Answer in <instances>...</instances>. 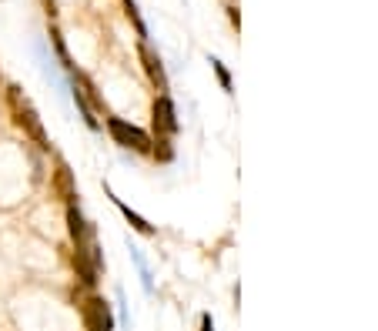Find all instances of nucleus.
<instances>
[{
    "label": "nucleus",
    "mask_w": 378,
    "mask_h": 331,
    "mask_svg": "<svg viewBox=\"0 0 378 331\" xmlns=\"http://www.w3.org/2000/svg\"><path fill=\"white\" fill-rule=\"evenodd\" d=\"M107 128H111V134L117 138L121 148H134V151H148V148H151V144H148V134L138 131L134 124L121 121V117H111V121H107Z\"/></svg>",
    "instance_id": "1"
},
{
    "label": "nucleus",
    "mask_w": 378,
    "mask_h": 331,
    "mask_svg": "<svg viewBox=\"0 0 378 331\" xmlns=\"http://www.w3.org/2000/svg\"><path fill=\"white\" fill-rule=\"evenodd\" d=\"M158 121H161V128L167 131V134H175V131H177L175 104H171V97H167V94H161V97H158Z\"/></svg>",
    "instance_id": "2"
},
{
    "label": "nucleus",
    "mask_w": 378,
    "mask_h": 331,
    "mask_svg": "<svg viewBox=\"0 0 378 331\" xmlns=\"http://www.w3.org/2000/svg\"><path fill=\"white\" fill-rule=\"evenodd\" d=\"M131 258H134V265H138V271H141V284H144V291H151L154 281H151V267H148V261L141 258L138 248H131Z\"/></svg>",
    "instance_id": "3"
},
{
    "label": "nucleus",
    "mask_w": 378,
    "mask_h": 331,
    "mask_svg": "<svg viewBox=\"0 0 378 331\" xmlns=\"http://www.w3.org/2000/svg\"><path fill=\"white\" fill-rule=\"evenodd\" d=\"M117 207L124 211V217H127V221H131V228H134V231H141V234H154V228H151V224H148V221H144V217H141V215H134V211H131L127 204H121V201H117Z\"/></svg>",
    "instance_id": "4"
},
{
    "label": "nucleus",
    "mask_w": 378,
    "mask_h": 331,
    "mask_svg": "<svg viewBox=\"0 0 378 331\" xmlns=\"http://www.w3.org/2000/svg\"><path fill=\"white\" fill-rule=\"evenodd\" d=\"M211 67H215V74H218V80H221V88L231 90V74L225 71V64H221V61H211Z\"/></svg>",
    "instance_id": "5"
},
{
    "label": "nucleus",
    "mask_w": 378,
    "mask_h": 331,
    "mask_svg": "<svg viewBox=\"0 0 378 331\" xmlns=\"http://www.w3.org/2000/svg\"><path fill=\"white\" fill-rule=\"evenodd\" d=\"M201 331H215V325H211V318L204 315V321H201Z\"/></svg>",
    "instance_id": "6"
}]
</instances>
